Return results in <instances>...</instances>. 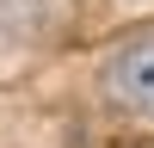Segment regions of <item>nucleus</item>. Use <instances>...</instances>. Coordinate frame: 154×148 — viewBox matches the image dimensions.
<instances>
[{
    "instance_id": "f257e3e1",
    "label": "nucleus",
    "mask_w": 154,
    "mask_h": 148,
    "mask_svg": "<svg viewBox=\"0 0 154 148\" xmlns=\"http://www.w3.org/2000/svg\"><path fill=\"white\" fill-rule=\"evenodd\" d=\"M105 99L117 117L154 123V37H130L105 62Z\"/></svg>"
}]
</instances>
